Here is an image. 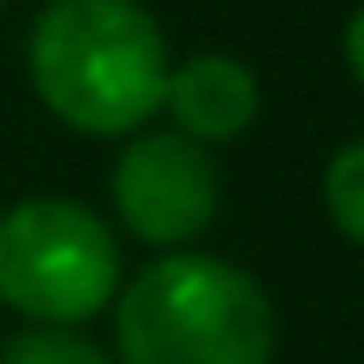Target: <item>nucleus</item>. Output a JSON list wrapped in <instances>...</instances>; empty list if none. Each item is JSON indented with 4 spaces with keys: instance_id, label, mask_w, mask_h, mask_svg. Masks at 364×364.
I'll return each instance as SVG.
<instances>
[{
    "instance_id": "7",
    "label": "nucleus",
    "mask_w": 364,
    "mask_h": 364,
    "mask_svg": "<svg viewBox=\"0 0 364 364\" xmlns=\"http://www.w3.org/2000/svg\"><path fill=\"white\" fill-rule=\"evenodd\" d=\"M0 364H114L90 335L78 328H18L0 341Z\"/></svg>"
},
{
    "instance_id": "4",
    "label": "nucleus",
    "mask_w": 364,
    "mask_h": 364,
    "mask_svg": "<svg viewBox=\"0 0 364 364\" xmlns=\"http://www.w3.org/2000/svg\"><path fill=\"white\" fill-rule=\"evenodd\" d=\"M114 215L149 251H186L221 215V168L179 132H132L108 168Z\"/></svg>"
},
{
    "instance_id": "3",
    "label": "nucleus",
    "mask_w": 364,
    "mask_h": 364,
    "mask_svg": "<svg viewBox=\"0 0 364 364\" xmlns=\"http://www.w3.org/2000/svg\"><path fill=\"white\" fill-rule=\"evenodd\" d=\"M119 293V239L78 197L0 209V305L30 328H78Z\"/></svg>"
},
{
    "instance_id": "8",
    "label": "nucleus",
    "mask_w": 364,
    "mask_h": 364,
    "mask_svg": "<svg viewBox=\"0 0 364 364\" xmlns=\"http://www.w3.org/2000/svg\"><path fill=\"white\" fill-rule=\"evenodd\" d=\"M341 60H346V72H353V84L364 90V0L353 12H346V30H341Z\"/></svg>"
},
{
    "instance_id": "5",
    "label": "nucleus",
    "mask_w": 364,
    "mask_h": 364,
    "mask_svg": "<svg viewBox=\"0 0 364 364\" xmlns=\"http://www.w3.org/2000/svg\"><path fill=\"white\" fill-rule=\"evenodd\" d=\"M161 108L173 114V132L191 144H233L257 126V108H263V84L239 54L221 48H197L168 72V96Z\"/></svg>"
},
{
    "instance_id": "1",
    "label": "nucleus",
    "mask_w": 364,
    "mask_h": 364,
    "mask_svg": "<svg viewBox=\"0 0 364 364\" xmlns=\"http://www.w3.org/2000/svg\"><path fill=\"white\" fill-rule=\"evenodd\" d=\"M24 72L60 126L126 138L161 114L173 54L144 0H42L24 36Z\"/></svg>"
},
{
    "instance_id": "9",
    "label": "nucleus",
    "mask_w": 364,
    "mask_h": 364,
    "mask_svg": "<svg viewBox=\"0 0 364 364\" xmlns=\"http://www.w3.org/2000/svg\"><path fill=\"white\" fill-rule=\"evenodd\" d=\"M0 6H6V0H0Z\"/></svg>"
},
{
    "instance_id": "6",
    "label": "nucleus",
    "mask_w": 364,
    "mask_h": 364,
    "mask_svg": "<svg viewBox=\"0 0 364 364\" xmlns=\"http://www.w3.org/2000/svg\"><path fill=\"white\" fill-rule=\"evenodd\" d=\"M323 203L328 221L364 251V138H346L323 168Z\"/></svg>"
},
{
    "instance_id": "2",
    "label": "nucleus",
    "mask_w": 364,
    "mask_h": 364,
    "mask_svg": "<svg viewBox=\"0 0 364 364\" xmlns=\"http://www.w3.org/2000/svg\"><path fill=\"white\" fill-rule=\"evenodd\" d=\"M275 335L263 281L209 251H168L114 293L119 364H269Z\"/></svg>"
}]
</instances>
